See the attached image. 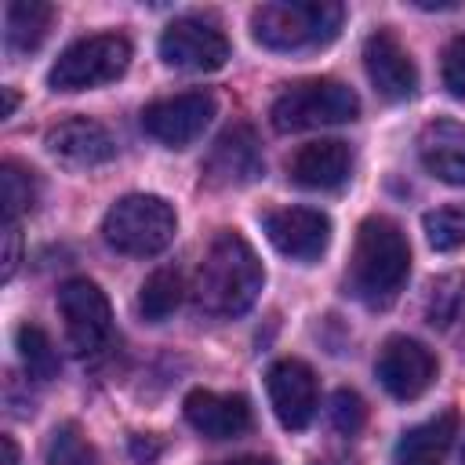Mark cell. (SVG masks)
I'll return each mask as SVG.
<instances>
[{"mask_svg": "<svg viewBox=\"0 0 465 465\" xmlns=\"http://www.w3.org/2000/svg\"><path fill=\"white\" fill-rule=\"evenodd\" d=\"M411 276V243L385 214H367L356 229L345 287L367 309H389Z\"/></svg>", "mask_w": 465, "mask_h": 465, "instance_id": "obj_1", "label": "cell"}, {"mask_svg": "<svg viewBox=\"0 0 465 465\" xmlns=\"http://www.w3.org/2000/svg\"><path fill=\"white\" fill-rule=\"evenodd\" d=\"M262 287H265V269L254 247L236 229H222L196 269V283H193L196 305L211 316H240L258 302Z\"/></svg>", "mask_w": 465, "mask_h": 465, "instance_id": "obj_2", "label": "cell"}, {"mask_svg": "<svg viewBox=\"0 0 465 465\" xmlns=\"http://www.w3.org/2000/svg\"><path fill=\"white\" fill-rule=\"evenodd\" d=\"M345 7L334 0H272L251 11V36L269 51L323 47L338 36Z\"/></svg>", "mask_w": 465, "mask_h": 465, "instance_id": "obj_3", "label": "cell"}, {"mask_svg": "<svg viewBox=\"0 0 465 465\" xmlns=\"http://www.w3.org/2000/svg\"><path fill=\"white\" fill-rule=\"evenodd\" d=\"M174 232H178V214L156 193H127L102 218L105 243L127 258H153L167 251Z\"/></svg>", "mask_w": 465, "mask_h": 465, "instance_id": "obj_4", "label": "cell"}, {"mask_svg": "<svg viewBox=\"0 0 465 465\" xmlns=\"http://www.w3.org/2000/svg\"><path fill=\"white\" fill-rule=\"evenodd\" d=\"M360 113V98L349 84L316 76V80H298L287 91L276 94L269 105V120L276 131H312V127H331V124H349Z\"/></svg>", "mask_w": 465, "mask_h": 465, "instance_id": "obj_5", "label": "cell"}, {"mask_svg": "<svg viewBox=\"0 0 465 465\" xmlns=\"http://www.w3.org/2000/svg\"><path fill=\"white\" fill-rule=\"evenodd\" d=\"M131 65V44L120 33H94L69 44L54 65L47 69V84L54 91H91L113 84Z\"/></svg>", "mask_w": 465, "mask_h": 465, "instance_id": "obj_6", "label": "cell"}, {"mask_svg": "<svg viewBox=\"0 0 465 465\" xmlns=\"http://www.w3.org/2000/svg\"><path fill=\"white\" fill-rule=\"evenodd\" d=\"M58 312L65 320L69 345L80 356L105 352V345L113 338V309H109L105 291L94 280H87V276L65 280L58 287Z\"/></svg>", "mask_w": 465, "mask_h": 465, "instance_id": "obj_7", "label": "cell"}, {"mask_svg": "<svg viewBox=\"0 0 465 465\" xmlns=\"http://www.w3.org/2000/svg\"><path fill=\"white\" fill-rule=\"evenodd\" d=\"M160 58L163 65L171 69H182V73H214L229 62V40L225 33L207 22V18H196V15H185V18H174L163 33H160Z\"/></svg>", "mask_w": 465, "mask_h": 465, "instance_id": "obj_8", "label": "cell"}, {"mask_svg": "<svg viewBox=\"0 0 465 465\" xmlns=\"http://www.w3.org/2000/svg\"><path fill=\"white\" fill-rule=\"evenodd\" d=\"M214 109L218 102L211 91H182L171 98H156L142 109V131L171 149H185L203 134Z\"/></svg>", "mask_w": 465, "mask_h": 465, "instance_id": "obj_9", "label": "cell"}, {"mask_svg": "<svg viewBox=\"0 0 465 465\" xmlns=\"http://www.w3.org/2000/svg\"><path fill=\"white\" fill-rule=\"evenodd\" d=\"M374 374H378V381H381V389L389 396H396V400H418L436 381V356L418 338L392 334L378 349Z\"/></svg>", "mask_w": 465, "mask_h": 465, "instance_id": "obj_10", "label": "cell"}, {"mask_svg": "<svg viewBox=\"0 0 465 465\" xmlns=\"http://www.w3.org/2000/svg\"><path fill=\"white\" fill-rule=\"evenodd\" d=\"M262 174H265L262 145L247 124L225 127L203 160V182L211 189H243V185L258 182Z\"/></svg>", "mask_w": 465, "mask_h": 465, "instance_id": "obj_11", "label": "cell"}, {"mask_svg": "<svg viewBox=\"0 0 465 465\" xmlns=\"http://www.w3.org/2000/svg\"><path fill=\"white\" fill-rule=\"evenodd\" d=\"M262 232L291 262H316L331 243V218L316 207H272L262 214Z\"/></svg>", "mask_w": 465, "mask_h": 465, "instance_id": "obj_12", "label": "cell"}, {"mask_svg": "<svg viewBox=\"0 0 465 465\" xmlns=\"http://www.w3.org/2000/svg\"><path fill=\"white\" fill-rule=\"evenodd\" d=\"M265 392L283 429L302 432L316 414V374L305 360L283 356L265 371Z\"/></svg>", "mask_w": 465, "mask_h": 465, "instance_id": "obj_13", "label": "cell"}, {"mask_svg": "<svg viewBox=\"0 0 465 465\" xmlns=\"http://www.w3.org/2000/svg\"><path fill=\"white\" fill-rule=\"evenodd\" d=\"M363 69L374 84V91L385 102H407L418 91V69L407 54V47L396 40V33L378 29L363 44Z\"/></svg>", "mask_w": 465, "mask_h": 465, "instance_id": "obj_14", "label": "cell"}, {"mask_svg": "<svg viewBox=\"0 0 465 465\" xmlns=\"http://www.w3.org/2000/svg\"><path fill=\"white\" fill-rule=\"evenodd\" d=\"M44 145L65 167H98L116 156L113 134L98 120H87V116H69V120L54 124L44 134Z\"/></svg>", "mask_w": 465, "mask_h": 465, "instance_id": "obj_15", "label": "cell"}, {"mask_svg": "<svg viewBox=\"0 0 465 465\" xmlns=\"http://www.w3.org/2000/svg\"><path fill=\"white\" fill-rule=\"evenodd\" d=\"M182 414L207 440H232V436H243L251 429V403L236 392L193 389L182 400Z\"/></svg>", "mask_w": 465, "mask_h": 465, "instance_id": "obj_16", "label": "cell"}, {"mask_svg": "<svg viewBox=\"0 0 465 465\" xmlns=\"http://www.w3.org/2000/svg\"><path fill=\"white\" fill-rule=\"evenodd\" d=\"M352 171V153L345 142L338 138H320V142H305L291 160H287V178L302 189H338L345 185Z\"/></svg>", "mask_w": 465, "mask_h": 465, "instance_id": "obj_17", "label": "cell"}, {"mask_svg": "<svg viewBox=\"0 0 465 465\" xmlns=\"http://www.w3.org/2000/svg\"><path fill=\"white\" fill-rule=\"evenodd\" d=\"M418 156L429 174L447 185H465V124L432 120L418 134Z\"/></svg>", "mask_w": 465, "mask_h": 465, "instance_id": "obj_18", "label": "cell"}, {"mask_svg": "<svg viewBox=\"0 0 465 465\" xmlns=\"http://www.w3.org/2000/svg\"><path fill=\"white\" fill-rule=\"evenodd\" d=\"M54 22V7L44 0H15L4 7V40L11 51H36Z\"/></svg>", "mask_w": 465, "mask_h": 465, "instance_id": "obj_19", "label": "cell"}, {"mask_svg": "<svg viewBox=\"0 0 465 465\" xmlns=\"http://www.w3.org/2000/svg\"><path fill=\"white\" fill-rule=\"evenodd\" d=\"M458 436V414L443 411L414 429H407L396 443V458H418V461H440L450 447V440Z\"/></svg>", "mask_w": 465, "mask_h": 465, "instance_id": "obj_20", "label": "cell"}, {"mask_svg": "<svg viewBox=\"0 0 465 465\" xmlns=\"http://www.w3.org/2000/svg\"><path fill=\"white\" fill-rule=\"evenodd\" d=\"M185 298V280L178 269H156L142 280L138 287V312L149 320V323H160L167 320Z\"/></svg>", "mask_w": 465, "mask_h": 465, "instance_id": "obj_21", "label": "cell"}, {"mask_svg": "<svg viewBox=\"0 0 465 465\" xmlns=\"http://www.w3.org/2000/svg\"><path fill=\"white\" fill-rule=\"evenodd\" d=\"M465 316V276L461 272H447V276H436L429 283V294H425V320L432 327H450Z\"/></svg>", "mask_w": 465, "mask_h": 465, "instance_id": "obj_22", "label": "cell"}, {"mask_svg": "<svg viewBox=\"0 0 465 465\" xmlns=\"http://www.w3.org/2000/svg\"><path fill=\"white\" fill-rule=\"evenodd\" d=\"M15 345H18V356H22V367L29 371V378L47 381V378L58 374V352H54V345H51V338H47L44 327L22 323L15 331Z\"/></svg>", "mask_w": 465, "mask_h": 465, "instance_id": "obj_23", "label": "cell"}, {"mask_svg": "<svg viewBox=\"0 0 465 465\" xmlns=\"http://www.w3.org/2000/svg\"><path fill=\"white\" fill-rule=\"evenodd\" d=\"M421 229H425L429 247L440 254L465 247V203H443V207L425 211Z\"/></svg>", "mask_w": 465, "mask_h": 465, "instance_id": "obj_24", "label": "cell"}, {"mask_svg": "<svg viewBox=\"0 0 465 465\" xmlns=\"http://www.w3.org/2000/svg\"><path fill=\"white\" fill-rule=\"evenodd\" d=\"M0 200H4V222H18V214L36 203V178L18 160L0 163Z\"/></svg>", "mask_w": 465, "mask_h": 465, "instance_id": "obj_25", "label": "cell"}, {"mask_svg": "<svg viewBox=\"0 0 465 465\" xmlns=\"http://www.w3.org/2000/svg\"><path fill=\"white\" fill-rule=\"evenodd\" d=\"M47 465H98V454H94V447L87 443V436L73 421H62L51 432Z\"/></svg>", "mask_w": 465, "mask_h": 465, "instance_id": "obj_26", "label": "cell"}, {"mask_svg": "<svg viewBox=\"0 0 465 465\" xmlns=\"http://www.w3.org/2000/svg\"><path fill=\"white\" fill-rule=\"evenodd\" d=\"M327 421L334 425V432L356 436L363 429V421H367V403L352 389H334L331 400H327Z\"/></svg>", "mask_w": 465, "mask_h": 465, "instance_id": "obj_27", "label": "cell"}, {"mask_svg": "<svg viewBox=\"0 0 465 465\" xmlns=\"http://www.w3.org/2000/svg\"><path fill=\"white\" fill-rule=\"evenodd\" d=\"M443 87L454 98H465V33H458L443 51Z\"/></svg>", "mask_w": 465, "mask_h": 465, "instance_id": "obj_28", "label": "cell"}, {"mask_svg": "<svg viewBox=\"0 0 465 465\" xmlns=\"http://www.w3.org/2000/svg\"><path fill=\"white\" fill-rule=\"evenodd\" d=\"M18 269V222H4V280Z\"/></svg>", "mask_w": 465, "mask_h": 465, "instance_id": "obj_29", "label": "cell"}, {"mask_svg": "<svg viewBox=\"0 0 465 465\" xmlns=\"http://www.w3.org/2000/svg\"><path fill=\"white\" fill-rule=\"evenodd\" d=\"M131 454L142 461V465H153L156 454H160V443L156 440H142V436H131Z\"/></svg>", "mask_w": 465, "mask_h": 465, "instance_id": "obj_30", "label": "cell"}, {"mask_svg": "<svg viewBox=\"0 0 465 465\" xmlns=\"http://www.w3.org/2000/svg\"><path fill=\"white\" fill-rule=\"evenodd\" d=\"M0 465H18V443L11 436H0Z\"/></svg>", "mask_w": 465, "mask_h": 465, "instance_id": "obj_31", "label": "cell"}, {"mask_svg": "<svg viewBox=\"0 0 465 465\" xmlns=\"http://www.w3.org/2000/svg\"><path fill=\"white\" fill-rule=\"evenodd\" d=\"M218 465H276V461L262 458V454H243V458H229V461H218Z\"/></svg>", "mask_w": 465, "mask_h": 465, "instance_id": "obj_32", "label": "cell"}, {"mask_svg": "<svg viewBox=\"0 0 465 465\" xmlns=\"http://www.w3.org/2000/svg\"><path fill=\"white\" fill-rule=\"evenodd\" d=\"M15 105H18V94H15L11 87H4V109H0V116H11V113H15Z\"/></svg>", "mask_w": 465, "mask_h": 465, "instance_id": "obj_33", "label": "cell"}, {"mask_svg": "<svg viewBox=\"0 0 465 465\" xmlns=\"http://www.w3.org/2000/svg\"><path fill=\"white\" fill-rule=\"evenodd\" d=\"M396 465H440V461H418V458H396Z\"/></svg>", "mask_w": 465, "mask_h": 465, "instance_id": "obj_34", "label": "cell"}, {"mask_svg": "<svg viewBox=\"0 0 465 465\" xmlns=\"http://www.w3.org/2000/svg\"><path fill=\"white\" fill-rule=\"evenodd\" d=\"M316 465H334V461H316Z\"/></svg>", "mask_w": 465, "mask_h": 465, "instance_id": "obj_35", "label": "cell"}, {"mask_svg": "<svg viewBox=\"0 0 465 465\" xmlns=\"http://www.w3.org/2000/svg\"><path fill=\"white\" fill-rule=\"evenodd\" d=\"M461 465H465V450H461Z\"/></svg>", "mask_w": 465, "mask_h": 465, "instance_id": "obj_36", "label": "cell"}]
</instances>
